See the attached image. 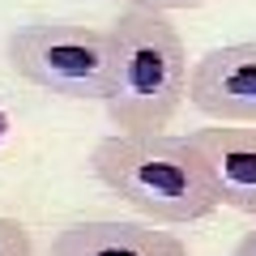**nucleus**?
<instances>
[{
	"instance_id": "f257e3e1",
	"label": "nucleus",
	"mask_w": 256,
	"mask_h": 256,
	"mask_svg": "<svg viewBox=\"0 0 256 256\" xmlns=\"http://www.w3.org/2000/svg\"><path fill=\"white\" fill-rule=\"evenodd\" d=\"M90 171L107 192L128 201L146 222L188 226L222 205L218 184L192 137L171 132H116L90 154Z\"/></svg>"
},
{
	"instance_id": "f03ea898",
	"label": "nucleus",
	"mask_w": 256,
	"mask_h": 256,
	"mask_svg": "<svg viewBox=\"0 0 256 256\" xmlns=\"http://www.w3.org/2000/svg\"><path fill=\"white\" fill-rule=\"evenodd\" d=\"M111 34V90L102 98L120 132H162L188 98V47L166 13L124 9Z\"/></svg>"
},
{
	"instance_id": "7ed1b4c3",
	"label": "nucleus",
	"mask_w": 256,
	"mask_h": 256,
	"mask_svg": "<svg viewBox=\"0 0 256 256\" xmlns=\"http://www.w3.org/2000/svg\"><path fill=\"white\" fill-rule=\"evenodd\" d=\"M9 64L47 94L102 102L111 90V34L82 22H26L9 34Z\"/></svg>"
},
{
	"instance_id": "20e7f679",
	"label": "nucleus",
	"mask_w": 256,
	"mask_h": 256,
	"mask_svg": "<svg viewBox=\"0 0 256 256\" xmlns=\"http://www.w3.org/2000/svg\"><path fill=\"white\" fill-rule=\"evenodd\" d=\"M188 102L214 124H256V43H222L192 60Z\"/></svg>"
},
{
	"instance_id": "39448f33",
	"label": "nucleus",
	"mask_w": 256,
	"mask_h": 256,
	"mask_svg": "<svg viewBox=\"0 0 256 256\" xmlns=\"http://www.w3.org/2000/svg\"><path fill=\"white\" fill-rule=\"evenodd\" d=\"M52 256H188V244L158 222L90 218L56 230Z\"/></svg>"
},
{
	"instance_id": "423d86ee",
	"label": "nucleus",
	"mask_w": 256,
	"mask_h": 256,
	"mask_svg": "<svg viewBox=\"0 0 256 256\" xmlns=\"http://www.w3.org/2000/svg\"><path fill=\"white\" fill-rule=\"evenodd\" d=\"M188 137L201 150L222 205L256 218V124H210Z\"/></svg>"
},
{
	"instance_id": "0eeeda50",
	"label": "nucleus",
	"mask_w": 256,
	"mask_h": 256,
	"mask_svg": "<svg viewBox=\"0 0 256 256\" xmlns=\"http://www.w3.org/2000/svg\"><path fill=\"white\" fill-rule=\"evenodd\" d=\"M0 256H34L30 230L18 218H4V214H0Z\"/></svg>"
},
{
	"instance_id": "6e6552de",
	"label": "nucleus",
	"mask_w": 256,
	"mask_h": 256,
	"mask_svg": "<svg viewBox=\"0 0 256 256\" xmlns=\"http://www.w3.org/2000/svg\"><path fill=\"white\" fill-rule=\"evenodd\" d=\"M124 9H150V13H180V9H205L214 0H116Z\"/></svg>"
},
{
	"instance_id": "1a4fd4ad",
	"label": "nucleus",
	"mask_w": 256,
	"mask_h": 256,
	"mask_svg": "<svg viewBox=\"0 0 256 256\" xmlns=\"http://www.w3.org/2000/svg\"><path fill=\"white\" fill-rule=\"evenodd\" d=\"M230 256H256V226H252V230H244V235H239V244L230 248Z\"/></svg>"
}]
</instances>
